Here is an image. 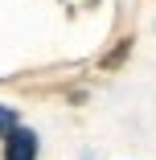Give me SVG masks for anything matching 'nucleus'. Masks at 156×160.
<instances>
[{
  "label": "nucleus",
  "mask_w": 156,
  "mask_h": 160,
  "mask_svg": "<svg viewBox=\"0 0 156 160\" xmlns=\"http://www.w3.org/2000/svg\"><path fill=\"white\" fill-rule=\"evenodd\" d=\"M4 160H37V132L17 127V132L4 140Z\"/></svg>",
  "instance_id": "nucleus-1"
},
{
  "label": "nucleus",
  "mask_w": 156,
  "mask_h": 160,
  "mask_svg": "<svg viewBox=\"0 0 156 160\" xmlns=\"http://www.w3.org/2000/svg\"><path fill=\"white\" fill-rule=\"evenodd\" d=\"M17 132V111L13 107H0V140H8Z\"/></svg>",
  "instance_id": "nucleus-2"
}]
</instances>
